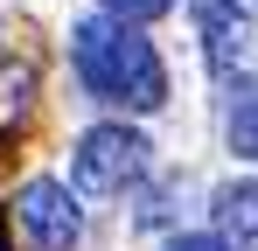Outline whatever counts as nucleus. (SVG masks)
I'll list each match as a JSON object with an SVG mask.
<instances>
[{
	"mask_svg": "<svg viewBox=\"0 0 258 251\" xmlns=\"http://www.w3.org/2000/svg\"><path fill=\"white\" fill-rule=\"evenodd\" d=\"M174 0H105V14H119V21H161Z\"/></svg>",
	"mask_w": 258,
	"mask_h": 251,
	"instance_id": "0eeeda50",
	"label": "nucleus"
},
{
	"mask_svg": "<svg viewBox=\"0 0 258 251\" xmlns=\"http://www.w3.org/2000/svg\"><path fill=\"white\" fill-rule=\"evenodd\" d=\"M14 216H21V230L42 251H70L84 237V209H77V196H70L63 181H28V189L14 196Z\"/></svg>",
	"mask_w": 258,
	"mask_h": 251,
	"instance_id": "20e7f679",
	"label": "nucleus"
},
{
	"mask_svg": "<svg viewBox=\"0 0 258 251\" xmlns=\"http://www.w3.org/2000/svg\"><path fill=\"white\" fill-rule=\"evenodd\" d=\"M147 154L154 147L133 126H91L84 140H77V154H70V174H77L84 196H119V189H133L147 174Z\"/></svg>",
	"mask_w": 258,
	"mask_h": 251,
	"instance_id": "f03ea898",
	"label": "nucleus"
},
{
	"mask_svg": "<svg viewBox=\"0 0 258 251\" xmlns=\"http://www.w3.org/2000/svg\"><path fill=\"white\" fill-rule=\"evenodd\" d=\"M70 56H77V77H84L91 98L126 105V112H161L168 105V70H161L154 42L140 35V21L91 14V21H77V35H70Z\"/></svg>",
	"mask_w": 258,
	"mask_h": 251,
	"instance_id": "f257e3e1",
	"label": "nucleus"
},
{
	"mask_svg": "<svg viewBox=\"0 0 258 251\" xmlns=\"http://www.w3.org/2000/svg\"><path fill=\"white\" fill-rule=\"evenodd\" d=\"M168 251H230V244H223V237H174Z\"/></svg>",
	"mask_w": 258,
	"mask_h": 251,
	"instance_id": "6e6552de",
	"label": "nucleus"
},
{
	"mask_svg": "<svg viewBox=\"0 0 258 251\" xmlns=\"http://www.w3.org/2000/svg\"><path fill=\"white\" fill-rule=\"evenodd\" d=\"M216 230L230 251H258V181H223L216 189Z\"/></svg>",
	"mask_w": 258,
	"mask_h": 251,
	"instance_id": "39448f33",
	"label": "nucleus"
},
{
	"mask_svg": "<svg viewBox=\"0 0 258 251\" xmlns=\"http://www.w3.org/2000/svg\"><path fill=\"white\" fill-rule=\"evenodd\" d=\"M223 133H230V154L258 161V84L237 77L230 84V105H223Z\"/></svg>",
	"mask_w": 258,
	"mask_h": 251,
	"instance_id": "423d86ee",
	"label": "nucleus"
},
{
	"mask_svg": "<svg viewBox=\"0 0 258 251\" xmlns=\"http://www.w3.org/2000/svg\"><path fill=\"white\" fill-rule=\"evenodd\" d=\"M196 28H203V49H210V70H216V77L251 70V56H258V21H251L244 0H196Z\"/></svg>",
	"mask_w": 258,
	"mask_h": 251,
	"instance_id": "7ed1b4c3",
	"label": "nucleus"
}]
</instances>
